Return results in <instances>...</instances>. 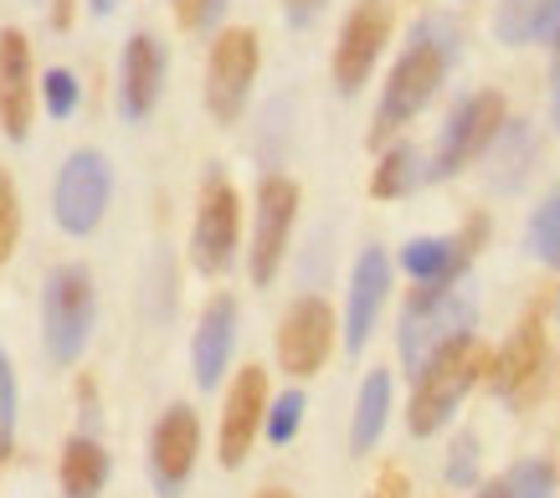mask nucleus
I'll list each match as a JSON object with an SVG mask.
<instances>
[{
	"instance_id": "15",
	"label": "nucleus",
	"mask_w": 560,
	"mask_h": 498,
	"mask_svg": "<svg viewBox=\"0 0 560 498\" xmlns=\"http://www.w3.org/2000/svg\"><path fill=\"white\" fill-rule=\"evenodd\" d=\"M36 114V87H32V42L26 32L5 26L0 32V134L11 144H26Z\"/></svg>"
},
{
	"instance_id": "37",
	"label": "nucleus",
	"mask_w": 560,
	"mask_h": 498,
	"mask_svg": "<svg viewBox=\"0 0 560 498\" xmlns=\"http://www.w3.org/2000/svg\"><path fill=\"white\" fill-rule=\"evenodd\" d=\"M550 123H556V134H560V72H556V93H550Z\"/></svg>"
},
{
	"instance_id": "33",
	"label": "nucleus",
	"mask_w": 560,
	"mask_h": 498,
	"mask_svg": "<svg viewBox=\"0 0 560 498\" xmlns=\"http://www.w3.org/2000/svg\"><path fill=\"white\" fill-rule=\"evenodd\" d=\"M535 42L556 47L560 52V0H540V16H535Z\"/></svg>"
},
{
	"instance_id": "2",
	"label": "nucleus",
	"mask_w": 560,
	"mask_h": 498,
	"mask_svg": "<svg viewBox=\"0 0 560 498\" xmlns=\"http://www.w3.org/2000/svg\"><path fill=\"white\" fill-rule=\"evenodd\" d=\"M483 365H489V355H483V344L474 334H458L453 344H442L438 355L411 376V406H407L411 437H432V431L447 427L458 416L463 395L478 386Z\"/></svg>"
},
{
	"instance_id": "14",
	"label": "nucleus",
	"mask_w": 560,
	"mask_h": 498,
	"mask_svg": "<svg viewBox=\"0 0 560 498\" xmlns=\"http://www.w3.org/2000/svg\"><path fill=\"white\" fill-rule=\"evenodd\" d=\"M390 298V258L386 247H365L350 268V293H345V355H360L371 344L381 313Z\"/></svg>"
},
{
	"instance_id": "36",
	"label": "nucleus",
	"mask_w": 560,
	"mask_h": 498,
	"mask_svg": "<svg viewBox=\"0 0 560 498\" xmlns=\"http://www.w3.org/2000/svg\"><path fill=\"white\" fill-rule=\"evenodd\" d=\"M478 498H510V483L499 478V483H483V488H478Z\"/></svg>"
},
{
	"instance_id": "12",
	"label": "nucleus",
	"mask_w": 560,
	"mask_h": 498,
	"mask_svg": "<svg viewBox=\"0 0 560 498\" xmlns=\"http://www.w3.org/2000/svg\"><path fill=\"white\" fill-rule=\"evenodd\" d=\"M201 458V416L175 401L150 431V483L160 498H180Z\"/></svg>"
},
{
	"instance_id": "21",
	"label": "nucleus",
	"mask_w": 560,
	"mask_h": 498,
	"mask_svg": "<svg viewBox=\"0 0 560 498\" xmlns=\"http://www.w3.org/2000/svg\"><path fill=\"white\" fill-rule=\"evenodd\" d=\"M386 416H390V376L386 370H371L360 380V401H355V422H350V452L365 458L381 431H386Z\"/></svg>"
},
{
	"instance_id": "11",
	"label": "nucleus",
	"mask_w": 560,
	"mask_h": 498,
	"mask_svg": "<svg viewBox=\"0 0 560 498\" xmlns=\"http://www.w3.org/2000/svg\"><path fill=\"white\" fill-rule=\"evenodd\" d=\"M329 355H335V309L324 304L319 293L293 298L283 324H278V365L304 380V376H319Z\"/></svg>"
},
{
	"instance_id": "7",
	"label": "nucleus",
	"mask_w": 560,
	"mask_h": 498,
	"mask_svg": "<svg viewBox=\"0 0 560 498\" xmlns=\"http://www.w3.org/2000/svg\"><path fill=\"white\" fill-rule=\"evenodd\" d=\"M114 201V165L98 150H72L57 170V186H51V216L68 237H88L98 232L103 211Z\"/></svg>"
},
{
	"instance_id": "26",
	"label": "nucleus",
	"mask_w": 560,
	"mask_h": 498,
	"mask_svg": "<svg viewBox=\"0 0 560 498\" xmlns=\"http://www.w3.org/2000/svg\"><path fill=\"white\" fill-rule=\"evenodd\" d=\"M504 483H510V498H556V467L545 463V458L514 463L504 473Z\"/></svg>"
},
{
	"instance_id": "4",
	"label": "nucleus",
	"mask_w": 560,
	"mask_h": 498,
	"mask_svg": "<svg viewBox=\"0 0 560 498\" xmlns=\"http://www.w3.org/2000/svg\"><path fill=\"white\" fill-rule=\"evenodd\" d=\"M504 123H510V104H504L499 87L468 93V98L447 114V123H442L438 150L427 159V180H453L458 170H468L478 155L493 150V139L504 134Z\"/></svg>"
},
{
	"instance_id": "28",
	"label": "nucleus",
	"mask_w": 560,
	"mask_h": 498,
	"mask_svg": "<svg viewBox=\"0 0 560 498\" xmlns=\"http://www.w3.org/2000/svg\"><path fill=\"white\" fill-rule=\"evenodd\" d=\"M11 442H16V370L0 349V463L11 458Z\"/></svg>"
},
{
	"instance_id": "32",
	"label": "nucleus",
	"mask_w": 560,
	"mask_h": 498,
	"mask_svg": "<svg viewBox=\"0 0 560 498\" xmlns=\"http://www.w3.org/2000/svg\"><path fill=\"white\" fill-rule=\"evenodd\" d=\"M221 11H226V0H175V16H180L186 32H211Z\"/></svg>"
},
{
	"instance_id": "3",
	"label": "nucleus",
	"mask_w": 560,
	"mask_h": 498,
	"mask_svg": "<svg viewBox=\"0 0 560 498\" xmlns=\"http://www.w3.org/2000/svg\"><path fill=\"white\" fill-rule=\"evenodd\" d=\"M93 313H98L93 273L78 262L51 268L42 283V349H47V360L72 365L83 355L88 334H93Z\"/></svg>"
},
{
	"instance_id": "13",
	"label": "nucleus",
	"mask_w": 560,
	"mask_h": 498,
	"mask_svg": "<svg viewBox=\"0 0 560 498\" xmlns=\"http://www.w3.org/2000/svg\"><path fill=\"white\" fill-rule=\"evenodd\" d=\"M262 422H268V376H262V365H242L226 391V412H221V467L247 463L253 442L262 437Z\"/></svg>"
},
{
	"instance_id": "5",
	"label": "nucleus",
	"mask_w": 560,
	"mask_h": 498,
	"mask_svg": "<svg viewBox=\"0 0 560 498\" xmlns=\"http://www.w3.org/2000/svg\"><path fill=\"white\" fill-rule=\"evenodd\" d=\"M478 304L463 288H422L401 313V329H396V344H401V365L411 376L422 370L442 344H453L458 334H474Z\"/></svg>"
},
{
	"instance_id": "29",
	"label": "nucleus",
	"mask_w": 560,
	"mask_h": 498,
	"mask_svg": "<svg viewBox=\"0 0 560 498\" xmlns=\"http://www.w3.org/2000/svg\"><path fill=\"white\" fill-rule=\"evenodd\" d=\"M42 104H47L51 119H72V108H78V78L68 68H47L42 78Z\"/></svg>"
},
{
	"instance_id": "27",
	"label": "nucleus",
	"mask_w": 560,
	"mask_h": 498,
	"mask_svg": "<svg viewBox=\"0 0 560 498\" xmlns=\"http://www.w3.org/2000/svg\"><path fill=\"white\" fill-rule=\"evenodd\" d=\"M535 16H540V0H510L493 16V36L504 47H525V42H535Z\"/></svg>"
},
{
	"instance_id": "35",
	"label": "nucleus",
	"mask_w": 560,
	"mask_h": 498,
	"mask_svg": "<svg viewBox=\"0 0 560 498\" xmlns=\"http://www.w3.org/2000/svg\"><path fill=\"white\" fill-rule=\"evenodd\" d=\"M407 494V478H401V473H386V478H381V488H375L371 498H401Z\"/></svg>"
},
{
	"instance_id": "25",
	"label": "nucleus",
	"mask_w": 560,
	"mask_h": 498,
	"mask_svg": "<svg viewBox=\"0 0 560 498\" xmlns=\"http://www.w3.org/2000/svg\"><path fill=\"white\" fill-rule=\"evenodd\" d=\"M304 412H308V401L304 391L293 386V391L283 395H272L268 401V422H262V437H268L272 447H289L293 437H299V427H304Z\"/></svg>"
},
{
	"instance_id": "17",
	"label": "nucleus",
	"mask_w": 560,
	"mask_h": 498,
	"mask_svg": "<svg viewBox=\"0 0 560 498\" xmlns=\"http://www.w3.org/2000/svg\"><path fill=\"white\" fill-rule=\"evenodd\" d=\"M478 241H483V222H474L458 237H411L401 247V268L417 277V288H458Z\"/></svg>"
},
{
	"instance_id": "30",
	"label": "nucleus",
	"mask_w": 560,
	"mask_h": 498,
	"mask_svg": "<svg viewBox=\"0 0 560 498\" xmlns=\"http://www.w3.org/2000/svg\"><path fill=\"white\" fill-rule=\"evenodd\" d=\"M16 237H21V195H16V180L0 170V262L16 252Z\"/></svg>"
},
{
	"instance_id": "24",
	"label": "nucleus",
	"mask_w": 560,
	"mask_h": 498,
	"mask_svg": "<svg viewBox=\"0 0 560 498\" xmlns=\"http://www.w3.org/2000/svg\"><path fill=\"white\" fill-rule=\"evenodd\" d=\"M525 252L545 268H560V190L545 195L540 206L529 211V226H525Z\"/></svg>"
},
{
	"instance_id": "22",
	"label": "nucleus",
	"mask_w": 560,
	"mask_h": 498,
	"mask_svg": "<svg viewBox=\"0 0 560 498\" xmlns=\"http://www.w3.org/2000/svg\"><path fill=\"white\" fill-rule=\"evenodd\" d=\"M427 180V155L417 150V144H390L386 155H381V165H375L371 175V195L375 201H401V195H411V190Z\"/></svg>"
},
{
	"instance_id": "10",
	"label": "nucleus",
	"mask_w": 560,
	"mask_h": 498,
	"mask_svg": "<svg viewBox=\"0 0 560 498\" xmlns=\"http://www.w3.org/2000/svg\"><path fill=\"white\" fill-rule=\"evenodd\" d=\"M386 42H390V5L386 0H360L355 11L345 16L340 42H335V62H329L335 87H340L345 98L371 83L375 62L386 52Z\"/></svg>"
},
{
	"instance_id": "1",
	"label": "nucleus",
	"mask_w": 560,
	"mask_h": 498,
	"mask_svg": "<svg viewBox=\"0 0 560 498\" xmlns=\"http://www.w3.org/2000/svg\"><path fill=\"white\" fill-rule=\"evenodd\" d=\"M458 47H463L458 26L447 16H422L411 26L407 52L396 57V68L386 72V87H381V104H375V119H371V144L401 134L438 98V87L447 83V72L458 62Z\"/></svg>"
},
{
	"instance_id": "38",
	"label": "nucleus",
	"mask_w": 560,
	"mask_h": 498,
	"mask_svg": "<svg viewBox=\"0 0 560 498\" xmlns=\"http://www.w3.org/2000/svg\"><path fill=\"white\" fill-rule=\"evenodd\" d=\"M88 5H93V16H108V11H114L119 0H88Z\"/></svg>"
},
{
	"instance_id": "18",
	"label": "nucleus",
	"mask_w": 560,
	"mask_h": 498,
	"mask_svg": "<svg viewBox=\"0 0 560 498\" xmlns=\"http://www.w3.org/2000/svg\"><path fill=\"white\" fill-rule=\"evenodd\" d=\"M232 349H237V298L217 293L206 304L201 324H196V340H190V365H196V386L201 391L221 386L226 365H232Z\"/></svg>"
},
{
	"instance_id": "20",
	"label": "nucleus",
	"mask_w": 560,
	"mask_h": 498,
	"mask_svg": "<svg viewBox=\"0 0 560 498\" xmlns=\"http://www.w3.org/2000/svg\"><path fill=\"white\" fill-rule=\"evenodd\" d=\"M108 483V452L98 437H72L62 447V498H98Z\"/></svg>"
},
{
	"instance_id": "19",
	"label": "nucleus",
	"mask_w": 560,
	"mask_h": 498,
	"mask_svg": "<svg viewBox=\"0 0 560 498\" xmlns=\"http://www.w3.org/2000/svg\"><path fill=\"white\" fill-rule=\"evenodd\" d=\"M545 370V324L540 313H525L520 329L510 334V344L499 349V360H493V391L504 395V401H525L535 391V380Z\"/></svg>"
},
{
	"instance_id": "34",
	"label": "nucleus",
	"mask_w": 560,
	"mask_h": 498,
	"mask_svg": "<svg viewBox=\"0 0 560 498\" xmlns=\"http://www.w3.org/2000/svg\"><path fill=\"white\" fill-rule=\"evenodd\" d=\"M283 11H289V26H308L324 11V0H283Z\"/></svg>"
},
{
	"instance_id": "6",
	"label": "nucleus",
	"mask_w": 560,
	"mask_h": 498,
	"mask_svg": "<svg viewBox=\"0 0 560 498\" xmlns=\"http://www.w3.org/2000/svg\"><path fill=\"white\" fill-rule=\"evenodd\" d=\"M257 68H262V47H257L253 26H226L211 42L206 57V108L217 123H237L247 98H253Z\"/></svg>"
},
{
	"instance_id": "39",
	"label": "nucleus",
	"mask_w": 560,
	"mask_h": 498,
	"mask_svg": "<svg viewBox=\"0 0 560 498\" xmlns=\"http://www.w3.org/2000/svg\"><path fill=\"white\" fill-rule=\"evenodd\" d=\"M257 498H293V494H289V488H262Z\"/></svg>"
},
{
	"instance_id": "9",
	"label": "nucleus",
	"mask_w": 560,
	"mask_h": 498,
	"mask_svg": "<svg viewBox=\"0 0 560 498\" xmlns=\"http://www.w3.org/2000/svg\"><path fill=\"white\" fill-rule=\"evenodd\" d=\"M299 186L289 175H262L257 180V211H253V252H247V273H253L257 288H268L278 268H283V252H289L293 222H299Z\"/></svg>"
},
{
	"instance_id": "23",
	"label": "nucleus",
	"mask_w": 560,
	"mask_h": 498,
	"mask_svg": "<svg viewBox=\"0 0 560 498\" xmlns=\"http://www.w3.org/2000/svg\"><path fill=\"white\" fill-rule=\"evenodd\" d=\"M493 190H520L525 186L529 165H535V139H529L525 123H504V134L493 139Z\"/></svg>"
},
{
	"instance_id": "8",
	"label": "nucleus",
	"mask_w": 560,
	"mask_h": 498,
	"mask_svg": "<svg viewBox=\"0 0 560 498\" xmlns=\"http://www.w3.org/2000/svg\"><path fill=\"white\" fill-rule=\"evenodd\" d=\"M242 241V201L237 186L221 170H211L201 180V201H196V226H190V268L206 277L226 273L237 262Z\"/></svg>"
},
{
	"instance_id": "16",
	"label": "nucleus",
	"mask_w": 560,
	"mask_h": 498,
	"mask_svg": "<svg viewBox=\"0 0 560 498\" xmlns=\"http://www.w3.org/2000/svg\"><path fill=\"white\" fill-rule=\"evenodd\" d=\"M160 87H165V47L154 32H135L119 57V119H150L160 104Z\"/></svg>"
},
{
	"instance_id": "31",
	"label": "nucleus",
	"mask_w": 560,
	"mask_h": 498,
	"mask_svg": "<svg viewBox=\"0 0 560 498\" xmlns=\"http://www.w3.org/2000/svg\"><path fill=\"white\" fill-rule=\"evenodd\" d=\"M447 483H453V488H474L478 483V437L474 431H463L458 442H453V452H447Z\"/></svg>"
}]
</instances>
